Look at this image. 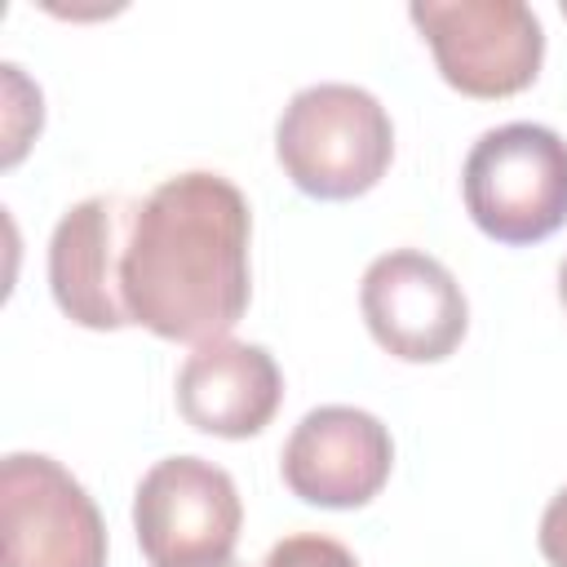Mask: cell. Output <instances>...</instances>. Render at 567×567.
<instances>
[{"label": "cell", "mask_w": 567, "mask_h": 567, "mask_svg": "<svg viewBox=\"0 0 567 567\" xmlns=\"http://www.w3.org/2000/svg\"><path fill=\"white\" fill-rule=\"evenodd\" d=\"M252 213L221 173L164 177L137 208L124 252V306L164 341L226 337L252 297Z\"/></svg>", "instance_id": "obj_1"}, {"label": "cell", "mask_w": 567, "mask_h": 567, "mask_svg": "<svg viewBox=\"0 0 567 567\" xmlns=\"http://www.w3.org/2000/svg\"><path fill=\"white\" fill-rule=\"evenodd\" d=\"M275 155L301 195L354 199L385 177L394 159V124L359 84H306L288 97L275 124Z\"/></svg>", "instance_id": "obj_2"}, {"label": "cell", "mask_w": 567, "mask_h": 567, "mask_svg": "<svg viewBox=\"0 0 567 567\" xmlns=\"http://www.w3.org/2000/svg\"><path fill=\"white\" fill-rule=\"evenodd\" d=\"M461 195L487 239L540 244L567 221V142L532 120L496 124L470 146Z\"/></svg>", "instance_id": "obj_3"}, {"label": "cell", "mask_w": 567, "mask_h": 567, "mask_svg": "<svg viewBox=\"0 0 567 567\" xmlns=\"http://www.w3.org/2000/svg\"><path fill=\"white\" fill-rule=\"evenodd\" d=\"M408 18L465 97H514L540 75L545 27L523 0H412Z\"/></svg>", "instance_id": "obj_4"}, {"label": "cell", "mask_w": 567, "mask_h": 567, "mask_svg": "<svg viewBox=\"0 0 567 567\" xmlns=\"http://www.w3.org/2000/svg\"><path fill=\"white\" fill-rule=\"evenodd\" d=\"M239 527V487L204 456H164L133 492V532L151 567H221L235 558Z\"/></svg>", "instance_id": "obj_5"}, {"label": "cell", "mask_w": 567, "mask_h": 567, "mask_svg": "<svg viewBox=\"0 0 567 567\" xmlns=\"http://www.w3.org/2000/svg\"><path fill=\"white\" fill-rule=\"evenodd\" d=\"M0 567H106V523L84 483L44 452L0 461Z\"/></svg>", "instance_id": "obj_6"}, {"label": "cell", "mask_w": 567, "mask_h": 567, "mask_svg": "<svg viewBox=\"0 0 567 567\" xmlns=\"http://www.w3.org/2000/svg\"><path fill=\"white\" fill-rule=\"evenodd\" d=\"M359 310L372 341L403 363H443L470 332V301L456 275L421 252H381L359 284Z\"/></svg>", "instance_id": "obj_7"}, {"label": "cell", "mask_w": 567, "mask_h": 567, "mask_svg": "<svg viewBox=\"0 0 567 567\" xmlns=\"http://www.w3.org/2000/svg\"><path fill=\"white\" fill-rule=\"evenodd\" d=\"M142 199L128 195H89L71 204L49 239V288L58 310L93 332L128 328L124 306V252Z\"/></svg>", "instance_id": "obj_8"}, {"label": "cell", "mask_w": 567, "mask_h": 567, "mask_svg": "<svg viewBox=\"0 0 567 567\" xmlns=\"http://www.w3.org/2000/svg\"><path fill=\"white\" fill-rule=\"evenodd\" d=\"M394 470L390 430L350 403L310 408L279 456V474L292 496L319 509H359L368 505Z\"/></svg>", "instance_id": "obj_9"}, {"label": "cell", "mask_w": 567, "mask_h": 567, "mask_svg": "<svg viewBox=\"0 0 567 567\" xmlns=\"http://www.w3.org/2000/svg\"><path fill=\"white\" fill-rule=\"evenodd\" d=\"M173 394L190 430L213 439H252L279 412L284 372L266 346L217 337L186 354Z\"/></svg>", "instance_id": "obj_10"}, {"label": "cell", "mask_w": 567, "mask_h": 567, "mask_svg": "<svg viewBox=\"0 0 567 567\" xmlns=\"http://www.w3.org/2000/svg\"><path fill=\"white\" fill-rule=\"evenodd\" d=\"M261 567H359V558L332 540V536H319V532H297V536H284Z\"/></svg>", "instance_id": "obj_11"}, {"label": "cell", "mask_w": 567, "mask_h": 567, "mask_svg": "<svg viewBox=\"0 0 567 567\" xmlns=\"http://www.w3.org/2000/svg\"><path fill=\"white\" fill-rule=\"evenodd\" d=\"M536 545H540L549 567H567V487L545 505L540 527H536Z\"/></svg>", "instance_id": "obj_12"}, {"label": "cell", "mask_w": 567, "mask_h": 567, "mask_svg": "<svg viewBox=\"0 0 567 567\" xmlns=\"http://www.w3.org/2000/svg\"><path fill=\"white\" fill-rule=\"evenodd\" d=\"M558 301H563V310H567V257L558 261Z\"/></svg>", "instance_id": "obj_13"}, {"label": "cell", "mask_w": 567, "mask_h": 567, "mask_svg": "<svg viewBox=\"0 0 567 567\" xmlns=\"http://www.w3.org/2000/svg\"><path fill=\"white\" fill-rule=\"evenodd\" d=\"M221 567H239V563H235V558H230V563H221Z\"/></svg>", "instance_id": "obj_14"}, {"label": "cell", "mask_w": 567, "mask_h": 567, "mask_svg": "<svg viewBox=\"0 0 567 567\" xmlns=\"http://www.w3.org/2000/svg\"><path fill=\"white\" fill-rule=\"evenodd\" d=\"M563 18H567V0H563Z\"/></svg>", "instance_id": "obj_15"}]
</instances>
